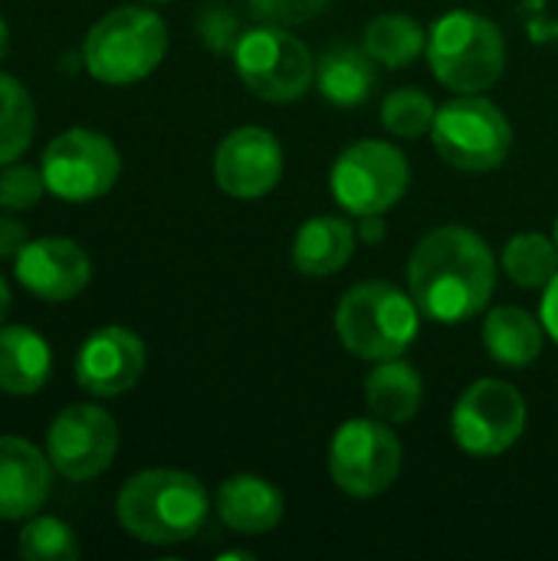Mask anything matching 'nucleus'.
<instances>
[{
	"label": "nucleus",
	"instance_id": "c9c22d12",
	"mask_svg": "<svg viewBox=\"0 0 558 561\" xmlns=\"http://www.w3.org/2000/svg\"><path fill=\"white\" fill-rule=\"evenodd\" d=\"M553 240H556V247H558V220H556V237H553Z\"/></svg>",
	"mask_w": 558,
	"mask_h": 561
},
{
	"label": "nucleus",
	"instance_id": "f3484780",
	"mask_svg": "<svg viewBox=\"0 0 558 561\" xmlns=\"http://www.w3.org/2000/svg\"><path fill=\"white\" fill-rule=\"evenodd\" d=\"M214 506H217L220 523L227 529L240 533V536H266V533H273L283 523V510H286L283 493L270 480L253 477V473L227 477L217 486Z\"/></svg>",
	"mask_w": 558,
	"mask_h": 561
},
{
	"label": "nucleus",
	"instance_id": "39448f33",
	"mask_svg": "<svg viewBox=\"0 0 558 561\" xmlns=\"http://www.w3.org/2000/svg\"><path fill=\"white\" fill-rule=\"evenodd\" d=\"M428 62L454 92H487L506 69L500 26L474 10H451L428 30Z\"/></svg>",
	"mask_w": 558,
	"mask_h": 561
},
{
	"label": "nucleus",
	"instance_id": "6e6552de",
	"mask_svg": "<svg viewBox=\"0 0 558 561\" xmlns=\"http://www.w3.org/2000/svg\"><path fill=\"white\" fill-rule=\"evenodd\" d=\"M411 184V168L398 145L362 138L349 145L332 164V197L352 217H375L391 210Z\"/></svg>",
	"mask_w": 558,
	"mask_h": 561
},
{
	"label": "nucleus",
	"instance_id": "f8f14e48",
	"mask_svg": "<svg viewBox=\"0 0 558 561\" xmlns=\"http://www.w3.org/2000/svg\"><path fill=\"white\" fill-rule=\"evenodd\" d=\"M118 454V424L99 404H69L56 414L46 434L53 470L72 483L102 477Z\"/></svg>",
	"mask_w": 558,
	"mask_h": 561
},
{
	"label": "nucleus",
	"instance_id": "ddd939ff",
	"mask_svg": "<svg viewBox=\"0 0 558 561\" xmlns=\"http://www.w3.org/2000/svg\"><path fill=\"white\" fill-rule=\"evenodd\" d=\"M283 178V148L273 131L260 125L234 128L214 151V181L227 197H266Z\"/></svg>",
	"mask_w": 558,
	"mask_h": 561
},
{
	"label": "nucleus",
	"instance_id": "4be33fe9",
	"mask_svg": "<svg viewBox=\"0 0 558 561\" xmlns=\"http://www.w3.org/2000/svg\"><path fill=\"white\" fill-rule=\"evenodd\" d=\"M365 404L388 424L411 421L424 404V381L418 368L401 358L375 362L372 375L365 378Z\"/></svg>",
	"mask_w": 558,
	"mask_h": 561
},
{
	"label": "nucleus",
	"instance_id": "cd10ccee",
	"mask_svg": "<svg viewBox=\"0 0 558 561\" xmlns=\"http://www.w3.org/2000/svg\"><path fill=\"white\" fill-rule=\"evenodd\" d=\"M46 191V178L43 171H36L33 164H3L0 171V207L3 210H30Z\"/></svg>",
	"mask_w": 558,
	"mask_h": 561
},
{
	"label": "nucleus",
	"instance_id": "423d86ee",
	"mask_svg": "<svg viewBox=\"0 0 558 561\" xmlns=\"http://www.w3.org/2000/svg\"><path fill=\"white\" fill-rule=\"evenodd\" d=\"M431 138L451 168L487 174L506 161L513 148V125L500 105L483 99V92H460L437 108Z\"/></svg>",
	"mask_w": 558,
	"mask_h": 561
},
{
	"label": "nucleus",
	"instance_id": "bb28decb",
	"mask_svg": "<svg viewBox=\"0 0 558 561\" xmlns=\"http://www.w3.org/2000/svg\"><path fill=\"white\" fill-rule=\"evenodd\" d=\"M434 115H437V108H434L431 95L414 85L395 89L382 102V122L398 138H421L424 131H431Z\"/></svg>",
	"mask_w": 558,
	"mask_h": 561
},
{
	"label": "nucleus",
	"instance_id": "9b49d317",
	"mask_svg": "<svg viewBox=\"0 0 558 561\" xmlns=\"http://www.w3.org/2000/svg\"><path fill=\"white\" fill-rule=\"evenodd\" d=\"M122 174L115 145L92 128H69L56 135L43 151L46 191L69 204L105 197Z\"/></svg>",
	"mask_w": 558,
	"mask_h": 561
},
{
	"label": "nucleus",
	"instance_id": "9d476101",
	"mask_svg": "<svg viewBox=\"0 0 558 561\" xmlns=\"http://www.w3.org/2000/svg\"><path fill=\"white\" fill-rule=\"evenodd\" d=\"M526 431V398L500 378L474 381L454 404L451 434L470 457H500Z\"/></svg>",
	"mask_w": 558,
	"mask_h": 561
},
{
	"label": "nucleus",
	"instance_id": "2eb2a0df",
	"mask_svg": "<svg viewBox=\"0 0 558 561\" xmlns=\"http://www.w3.org/2000/svg\"><path fill=\"white\" fill-rule=\"evenodd\" d=\"M16 279L43 302H66L89 286L92 260L76 240L66 237L30 240L16 256Z\"/></svg>",
	"mask_w": 558,
	"mask_h": 561
},
{
	"label": "nucleus",
	"instance_id": "393cba45",
	"mask_svg": "<svg viewBox=\"0 0 558 561\" xmlns=\"http://www.w3.org/2000/svg\"><path fill=\"white\" fill-rule=\"evenodd\" d=\"M33 128H36V112L26 85L0 72V168L16 161L30 148Z\"/></svg>",
	"mask_w": 558,
	"mask_h": 561
},
{
	"label": "nucleus",
	"instance_id": "7c9ffc66",
	"mask_svg": "<svg viewBox=\"0 0 558 561\" xmlns=\"http://www.w3.org/2000/svg\"><path fill=\"white\" fill-rule=\"evenodd\" d=\"M26 243H30L26 227L7 214H0V260H16Z\"/></svg>",
	"mask_w": 558,
	"mask_h": 561
},
{
	"label": "nucleus",
	"instance_id": "7ed1b4c3",
	"mask_svg": "<svg viewBox=\"0 0 558 561\" xmlns=\"http://www.w3.org/2000/svg\"><path fill=\"white\" fill-rule=\"evenodd\" d=\"M421 309L411 293L368 279L355 283L335 306V335L345 352L365 362L401 358L421 329Z\"/></svg>",
	"mask_w": 558,
	"mask_h": 561
},
{
	"label": "nucleus",
	"instance_id": "f03ea898",
	"mask_svg": "<svg viewBox=\"0 0 558 561\" xmlns=\"http://www.w3.org/2000/svg\"><path fill=\"white\" fill-rule=\"evenodd\" d=\"M122 529L148 546H178L194 539L210 516L204 483L184 470H141L115 496Z\"/></svg>",
	"mask_w": 558,
	"mask_h": 561
},
{
	"label": "nucleus",
	"instance_id": "dca6fc26",
	"mask_svg": "<svg viewBox=\"0 0 558 561\" xmlns=\"http://www.w3.org/2000/svg\"><path fill=\"white\" fill-rule=\"evenodd\" d=\"M53 490V463L23 437L0 434V519L16 523L36 516Z\"/></svg>",
	"mask_w": 558,
	"mask_h": 561
},
{
	"label": "nucleus",
	"instance_id": "6ab92c4d",
	"mask_svg": "<svg viewBox=\"0 0 558 561\" xmlns=\"http://www.w3.org/2000/svg\"><path fill=\"white\" fill-rule=\"evenodd\" d=\"M49 375V342L30 325H0V391L26 398L43 391Z\"/></svg>",
	"mask_w": 558,
	"mask_h": 561
},
{
	"label": "nucleus",
	"instance_id": "0eeeda50",
	"mask_svg": "<svg viewBox=\"0 0 558 561\" xmlns=\"http://www.w3.org/2000/svg\"><path fill=\"white\" fill-rule=\"evenodd\" d=\"M234 69L257 99L276 105L303 99L316 82V59L309 46L276 23H260L237 36Z\"/></svg>",
	"mask_w": 558,
	"mask_h": 561
},
{
	"label": "nucleus",
	"instance_id": "c756f323",
	"mask_svg": "<svg viewBox=\"0 0 558 561\" xmlns=\"http://www.w3.org/2000/svg\"><path fill=\"white\" fill-rule=\"evenodd\" d=\"M201 36L207 46L214 49H227L237 43V20L230 13H224V7H210L201 20Z\"/></svg>",
	"mask_w": 558,
	"mask_h": 561
},
{
	"label": "nucleus",
	"instance_id": "5701e85b",
	"mask_svg": "<svg viewBox=\"0 0 558 561\" xmlns=\"http://www.w3.org/2000/svg\"><path fill=\"white\" fill-rule=\"evenodd\" d=\"M362 46L375 56V62L401 69L411 66L421 53H428V33L408 13H378L365 26Z\"/></svg>",
	"mask_w": 558,
	"mask_h": 561
},
{
	"label": "nucleus",
	"instance_id": "aec40b11",
	"mask_svg": "<svg viewBox=\"0 0 558 561\" xmlns=\"http://www.w3.org/2000/svg\"><path fill=\"white\" fill-rule=\"evenodd\" d=\"M546 345L543 319L520 306H497L483 319V348L503 368H529Z\"/></svg>",
	"mask_w": 558,
	"mask_h": 561
},
{
	"label": "nucleus",
	"instance_id": "c85d7f7f",
	"mask_svg": "<svg viewBox=\"0 0 558 561\" xmlns=\"http://www.w3.org/2000/svg\"><path fill=\"white\" fill-rule=\"evenodd\" d=\"M332 0H247L250 13L260 23H276V26H296L309 23L319 13H326Z\"/></svg>",
	"mask_w": 558,
	"mask_h": 561
},
{
	"label": "nucleus",
	"instance_id": "e433bc0d",
	"mask_svg": "<svg viewBox=\"0 0 558 561\" xmlns=\"http://www.w3.org/2000/svg\"><path fill=\"white\" fill-rule=\"evenodd\" d=\"M148 3H164V0H148Z\"/></svg>",
	"mask_w": 558,
	"mask_h": 561
},
{
	"label": "nucleus",
	"instance_id": "473e14b6",
	"mask_svg": "<svg viewBox=\"0 0 558 561\" xmlns=\"http://www.w3.org/2000/svg\"><path fill=\"white\" fill-rule=\"evenodd\" d=\"M362 237L365 240H382L385 237V224H382V214H375V217H362Z\"/></svg>",
	"mask_w": 558,
	"mask_h": 561
},
{
	"label": "nucleus",
	"instance_id": "2f4dec72",
	"mask_svg": "<svg viewBox=\"0 0 558 561\" xmlns=\"http://www.w3.org/2000/svg\"><path fill=\"white\" fill-rule=\"evenodd\" d=\"M539 319H543V329L546 335L558 345V273L556 279L543 289V309H539Z\"/></svg>",
	"mask_w": 558,
	"mask_h": 561
},
{
	"label": "nucleus",
	"instance_id": "20e7f679",
	"mask_svg": "<svg viewBox=\"0 0 558 561\" xmlns=\"http://www.w3.org/2000/svg\"><path fill=\"white\" fill-rule=\"evenodd\" d=\"M168 53V23L145 7L109 10L86 33L82 62L105 85H132L148 79Z\"/></svg>",
	"mask_w": 558,
	"mask_h": 561
},
{
	"label": "nucleus",
	"instance_id": "b1692460",
	"mask_svg": "<svg viewBox=\"0 0 558 561\" xmlns=\"http://www.w3.org/2000/svg\"><path fill=\"white\" fill-rule=\"evenodd\" d=\"M503 273L523 289H546L558 273V247L546 233H516L503 247Z\"/></svg>",
	"mask_w": 558,
	"mask_h": 561
},
{
	"label": "nucleus",
	"instance_id": "4468645a",
	"mask_svg": "<svg viewBox=\"0 0 558 561\" xmlns=\"http://www.w3.org/2000/svg\"><path fill=\"white\" fill-rule=\"evenodd\" d=\"M148 365L145 342L125 325L95 329L76 355V381L92 398H118L132 391Z\"/></svg>",
	"mask_w": 558,
	"mask_h": 561
},
{
	"label": "nucleus",
	"instance_id": "1a4fd4ad",
	"mask_svg": "<svg viewBox=\"0 0 558 561\" xmlns=\"http://www.w3.org/2000/svg\"><path fill=\"white\" fill-rule=\"evenodd\" d=\"M401 440L382 417L345 421L329 444L332 483L355 500H372L391 490L401 477Z\"/></svg>",
	"mask_w": 558,
	"mask_h": 561
},
{
	"label": "nucleus",
	"instance_id": "f257e3e1",
	"mask_svg": "<svg viewBox=\"0 0 558 561\" xmlns=\"http://www.w3.org/2000/svg\"><path fill=\"white\" fill-rule=\"evenodd\" d=\"M408 286L418 309L444 325L477 319L497 289V256L470 227H437L408 260Z\"/></svg>",
	"mask_w": 558,
	"mask_h": 561
},
{
	"label": "nucleus",
	"instance_id": "72a5a7b5",
	"mask_svg": "<svg viewBox=\"0 0 558 561\" xmlns=\"http://www.w3.org/2000/svg\"><path fill=\"white\" fill-rule=\"evenodd\" d=\"M7 312H10V286H7V279L0 276V325H3V319H7Z\"/></svg>",
	"mask_w": 558,
	"mask_h": 561
},
{
	"label": "nucleus",
	"instance_id": "f704fd0d",
	"mask_svg": "<svg viewBox=\"0 0 558 561\" xmlns=\"http://www.w3.org/2000/svg\"><path fill=\"white\" fill-rule=\"evenodd\" d=\"M7 49H10V30H7V20L0 16V59L7 56Z\"/></svg>",
	"mask_w": 558,
	"mask_h": 561
},
{
	"label": "nucleus",
	"instance_id": "a211bd4d",
	"mask_svg": "<svg viewBox=\"0 0 558 561\" xmlns=\"http://www.w3.org/2000/svg\"><path fill=\"white\" fill-rule=\"evenodd\" d=\"M355 240L358 233L345 217H335V214L309 217L293 237V266L312 279L332 276L352 260Z\"/></svg>",
	"mask_w": 558,
	"mask_h": 561
},
{
	"label": "nucleus",
	"instance_id": "412c9836",
	"mask_svg": "<svg viewBox=\"0 0 558 561\" xmlns=\"http://www.w3.org/2000/svg\"><path fill=\"white\" fill-rule=\"evenodd\" d=\"M316 82L326 102L339 105V108H352L362 105L378 82V69H375V56L365 46H332L322 53L319 66H316Z\"/></svg>",
	"mask_w": 558,
	"mask_h": 561
},
{
	"label": "nucleus",
	"instance_id": "a878e982",
	"mask_svg": "<svg viewBox=\"0 0 558 561\" xmlns=\"http://www.w3.org/2000/svg\"><path fill=\"white\" fill-rule=\"evenodd\" d=\"M16 552L26 561H72L79 559V542L62 519L36 513L20 529Z\"/></svg>",
	"mask_w": 558,
	"mask_h": 561
}]
</instances>
